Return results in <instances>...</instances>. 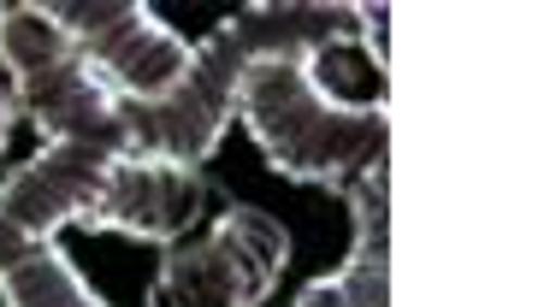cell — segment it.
Instances as JSON below:
<instances>
[{
    "label": "cell",
    "instance_id": "obj_9",
    "mask_svg": "<svg viewBox=\"0 0 556 307\" xmlns=\"http://www.w3.org/2000/svg\"><path fill=\"white\" fill-rule=\"evenodd\" d=\"M0 296H7V307H108L84 284V272H77L72 255L60 248V236L42 248H24V255L0 272Z\"/></svg>",
    "mask_w": 556,
    "mask_h": 307
},
{
    "label": "cell",
    "instance_id": "obj_8",
    "mask_svg": "<svg viewBox=\"0 0 556 307\" xmlns=\"http://www.w3.org/2000/svg\"><path fill=\"white\" fill-rule=\"evenodd\" d=\"M391 178L386 166L367 171L355 183V248L343 260V272L314 278L302 290L296 307H391V213H386Z\"/></svg>",
    "mask_w": 556,
    "mask_h": 307
},
{
    "label": "cell",
    "instance_id": "obj_3",
    "mask_svg": "<svg viewBox=\"0 0 556 307\" xmlns=\"http://www.w3.org/2000/svg\"><path fill=\"white\" fill-rule=\"evenodd\" d=\"M125 154L96 142H42L7 183H0V272L24 248L54 243L65 225L101 231Z\"/></svg>",
    "mask_w": 556,
    "mask_h": 307
},
{
    "label": "cell",
    "instance_id": "obj_1",
    "mask_svg": "<svg viewBox=\"0 0 556 307\" xmlns=\"http://www.w3.org/2000/svg\"><path fill=\"white\" fill-rule=\"evenodd\" d=\"M237 125L255 137L278 178L296 183H362L386 166L391 149V113L338 106L314 84L308 53H273L249 65Z\"/></svg>",
    "mask_w": 556,
    "mask_h": 307
},
{
    "label": "cell",
    "instance_id": "obj_7",
    "mask_svg": "<svg viewBox=\"0 0 556 307\" xmlns=\"http://www.w3.org/2000/svg\"><path fill=\"white\" fill-rule=\"evenodd\" d=\"M202 195H207L202 171L149 159V154H125L113 202L101 213V231L137 236V243H178L202 213Z\"/></svg>",
    "mask_w": 556,
    "mask_h": 307
},
{
    "label": "cell",
    "instance_id": "obj_6",
    "mask_svg": "<svg viewBox=\"0 0 556 307\" xmlns=\"http://www.w3.org/2000/svg\"><path fill=\"white\" fill-rule=\"evenodd\" d=\"M54 18L101 65L118 101H161L195 65V42H184L142 0H84V7H54Z\"/></svg>",
    "mask_w": 556,
    "mask_h": 307
},
{
    "label": "cell",
    "instance_id": "obj_10",
    "mask_svg": "<svg viewBox=\"0 0 556 307\" xmlns=\"http://www.w3.org/2000/svg\"><path fill=\"white\" fill-rule=\"evenodd\" d=\"M12 118H18V84H12L7 60H0V149H7V137H12Z\"/></svg>",
    "mask_w": 556,
    "mask_h": 307
},
{
    "label": "cell",
    "instance_id": "obj_4",
    "mask_svg": "<svg viewBox=\"0 0 556 307\" xmlns=\"http://www.w3.org/2000/svg\"><path fill=\"white\" fill-rule=\"evenodd\" d=\"M249 48L237 42L231 24H219L207 42H195V65L172 95L161 101H118L125 118V142L130 154L172 159V166H207V154L219 149L225 125L237 118L243 101V77H249Z\"/></svg>",
    "mask_w": 556,
    "mask_h": 307
},
{
    "label": "cell",
    "instance_id": "obj_5",
    "mask_svg": "<svg viewBox=\"0 0 556 307\" xmlns=\"http://www.w3.org/2000/svg\"><path fill=\"white\" fill-rule=\"evenodd\" d=\"M290 260L285 225L261 207H225L202 243L172 248L149 284V307H261Z\"/></svg>",
    "mask_w": 556,
    "mask_h": 307
},
{
    "label": "cell",
    "instance_id": "obj_2",
    "mask_svg": "<svg viewBox=\"0 0 556 307\" xmlns=\"http://www.w3.org/2000/svg\"><path fill=\"white\" fill-rule=\"evenodd\" d=\"M0 60L18 84V113L42 130V142H96V149L130 154L113 84L54 18V7H36V0L12 7L7 0L0 7Z\"/></svg>",
    "mask_w": 556,
    "mask_h": 307
}]
</instances>
